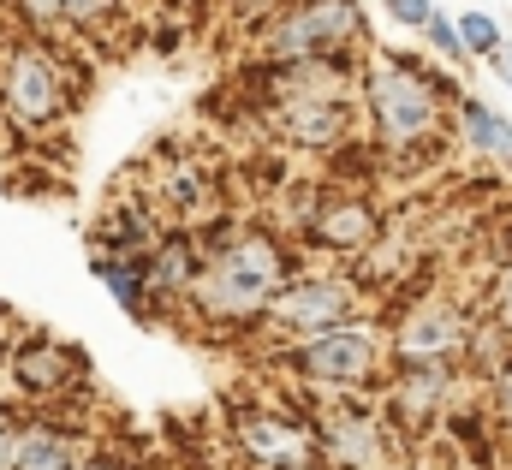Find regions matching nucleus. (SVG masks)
Wrapping results in <instances>:
<instances>
[{"label":"nucleus","instance_id":"cd10ccee","mask_svg":"<svg viewBox=\"0 0 512 470\" xmlns=\"http://www.w3.org/2000/svg\"><path fill=\"white\" fill-rule=\"evenodd\" d=\"M489 66H495V78H501V84L512 90V48H507V42H501V48L489 54Z\"/></svg>","mask_w":512,"mask_h":470},{"label":"nucleus","instance_id":"a211bd4d","mask_svg":"<svg viewBox=\"0 0 512 470\" xmlns=\"http://www.w3.org/2000/svg\"><path fill=\"white\" fill-rule=\"evenodd\" d=\"M90 274L120 298V310L137 322H155L149 316V286H143V262L137 256H114V250H90Z\"/></svg>","mask_w":512,"mask_h":470},{"label":"nucleus","instance_id":"2eb2a0df","mask_svg":"<svg viewBox=\"0 0 512 470\" xmlns=\"http://www.w3.org/2000/svg\"><path fill=\"white\" fill-rule=\"evenodd\" d=\"M197 268H203V244H197V227H167V233L155 238V250L143 256L149 316H155V310H185Z\"/></svg>","mask_w":512,"mask_h":470},{"label":"nucleus","instance_id":"4be33fe9","mask_svg":"<svg viewBox=\"0 0 512 470\" xmlns=\"http://www.w3.org/2000/svg\"><path fill=\"white\" fill-rule=\"evenodd\" d=\"M423 36L435 42V54H441V60H459V54H465V48H459V30H453V18H441V12H429V18H423Z\"/></svg>","mask_w":512,"mask_h":470},{"label":"nucleus","instance_id":"5701e85b","mask_svg":"<svg viewBox=\"0 0 512 470\" xmlns=\"http://www.w3.org/2000/svg\"><path fill=\"white\" fill-rule=\"evenodd\" d=\"M489 322H495V328L512 340V268L495 280V286H489Z\"/></svg>","mask_w":512,"mask_h":470},{"label":"nucleus","instance_id":"393cba45","mask_svg":"<svg viewBox=\"0 0 512 470\" xmlns=\"http://www.w3.org/2000/svg\"><path fill=\"white\" fill-rule=\"evenodd\" d=\"M382 6H387V18L405 24V30H423V18L435 12V0H382Z\"/></svg>","mask_w":512,"mask_h":470},{"label":"nucleus","instance_id":"c756f323","mask_svg":"<svg viewBox=\"0 0 512 470\" xmlns=\"http://www.w3.org/2000/svg\"><path fill=\"white\" fill-rule=\"evenodd\" d=\"M6 131H12V125H6V108H0V137H6Z\"/></svg>","mask_w":512,"mask_h":470},{"label":"nucleus","instance_id":"7c9ffc66","mask_svg":"<svg viewBox=\"0 0 512 470\" xmlns=\"http://www.w3.org/2000/svg\"><path fill=\"white\" fill-rule=\"evenodd\" d=\"M387 470H417V465H399V459H393V465H387Z\"/></svg>","mask_w":512,"mask_h":470},{"label":"nucleus","instance_id":"a878e982","mask_svg":"<svg viewBox=\"0 0 512 470\" xmlns=\"http://www.w3.org/2000/svg\"><path fill=\"white\" fill-rule=\"evenodd\" d=\"M18 423H24V411L0 405V470H12V447H18Z\"/></svg>","mask_w":512,"mask_h":470},{"label":"nucleus","instance_id":"6ab92c4d","mask_svg":"<svg viewBox=\"0 0 512 470\" xmlns=\"http://www.w3.org/2000/svg\"><path fill=\"white\" fill-rule=\"evenodd\" d=\"M6 24L24 36H60L66 30V0H0Z\"/></svg>","mask_w":512,"mask_h":470},{"label":"nucleus","instance_id":"f257e3e1","mask_svg":"<svg viewBox=\"0 0 512 470\" xmlns=\"http://www.w3.org/2000/svg\"><path fill=\"white\" fill-rule=\"evenodd\" d=\"M203 244V268L191 280V310L209 322V328H251L262 322L274 286L292 274V250L274 227H233V221H215L197 233Z\"/></svg>","mask_w":512,"mask_h":470},{"label":"nucleus","instance_id":"423d86ee","mask_svg":"<svg viewBox=\"0 0 512 470\" xmlns=\"http://www.w3.org/2000/svg\"><path fill=\"white\" fill-rule=\"evenodd\" d=\"M364 310V286L352 280V274H340V268H322V274H286L280 286H274V298H268V310H262V322L268 328H280V334H322V328H340V322H352Z\"/></svg>","mask_w":512,"mask_h":470},{"label":"nucleus","instance_id":"7ed1b4c3","mask_svg":"<svg viewBox=\"0 0 512 470\" xmlns=\"http://www.w3.org/2000/svg\"><path fill=\"white\" fill-rule=\"evenodd\" d=\"M364 114L393 155L435 143L441 137V96L429 84V66H411L405 54H387V66H370L364 72Z\"/></svg>","mask_w":512,"mask_h":470},{"label":"nucleus","instance_id":"9d476101","mask_svg":"<svg viewBox=\"0 0 512 470\" xmlns=\"http://www.w3.org/2000/svg\"><path fill=\"white\" fill-rule=\"evenodd\" d=\"M0 363H6V381L18 387V399H30V405H60L72 393H84V381H90V363L66 340H48V334L12 340Z\"/></svg>","mask_w":512,"mask_h":470},{"label":"nucleus","instance_id":"dca6fc26","mask_svg":"<svg viewBox=\"0 0 512 470\" xmlns=\"http://www.w3.org/2000/svg\"><path fill=\"white\" fill-rule=\"evenodd\" d=\"M310 244H328V250H340V256H358V250H370L376 233H382V215H376V203H364V197H340V203H316V215H310Z\"/></svg>","mask_w":512,"mask_h":470},{"label":"nucleus","instance_id":"f3484780","mask_svg":"<svg viewBox=\"0 0 512 470\" xmlns=\"http://www.w3.org/2000/svg\"><path fill=\"white\" fill-rule=\"evenodd\" d=\"M453 108H459V137L471 143V155H489V161L512 167V119L501 108H489L483 96H459Z\"/></svg>","mask_w":512,"mask_h":470},{"label":"nucleus","instance_id":"c85d7f7f","mask_svg":"<svg viewBox=\"0 0 512 470\" xmlns=\"http://www.w3.org/2000/svg\"><path fill=\"white\" fill-rule=\"evenodd\" d=\"M6 36H12V30H6V6H0V42H6Z\"/></svg>","mask_w":512,"mask_h":470},{"label":"nucleus","instance_id":"bb28decb","mask_svg":"<svg viewBox=\"0 0 512 470\" xmlns=\"http://www.w3.org/2000/svg\"><path fill=\"white\" fill-rule=\"evenodd\" d=\"M78 470H137V465H131V459H114V453H90Z\"/></svg>","mask_w":512,"mask_h":470},{"label":"nucleus","instance_id":"412c9836","mask_svg":"<svg viewBox=\"0 0 512 470\" xmlns=\"http://www.w3.org/2000/svg\"><path fill=\"white\" fill-rule=\"evenodd\" d=\"M453 30H459V48H465V54H477V60H489V54L501 48V24H495L489 12H459V24H453Z\"/></svg>","mask_w":512,"mask_h":470},{"label":"nucleus","instance_id":"aec40b11","mask_svg":"<svg viewBox=\"0 0 512 470\" xmlns=\"http://www.w3.org/2000/svg\"><path fill=\"white\" fill-rule=\"evenodd\" d=\"M126 18V0H66V30L72 36H108Z\"/></svg>","mask_w":512,"mask_h":470},{"label":"nucleus","instance_id":"ddd939ff","mask_svg":"<svg viewBox=\"0 0 512 470\" xmlns=\"http://www.w3.org/2000/svg\"><path fill=\"white\" fill-rule=\"evenodd\" d=\"M90 453H96V441H90V429L78 417H60L54 405H36L18 423L12 470H78Z\"/></svg>","mask_w":512,"mask_h":470},{"label":"nucleus","instance_id":"20e7f679","mask_svg":"<svg viewBox=\"0 0 512 470\" xmlns=\"http://www.w3.org/2000/svg\"><path fill=\"white\" fill-rule=\"evenodd\" d=\"M358 42H364L358 0H280V12L262 24V66H304L352 54Z\"/></svg>","mask_w":512,"mask_h":470},{"label":"nucleus","instance_id":"6e6552de","mask_svg":"<svg viewBox=\"0 0 512 470\" xmlns=\"http://www.w3.org/2000/svg\"><path fill=\"white\" fill-rule=\"evenodd\" d=\"M310 429H316V459L328 470H387L399 459L393 423H387L376 405L334 399L322 417H310Z\"/></svg>","mask_w":512,"mask_h":470},{"label":"nucleus","instance_id":"b1692460","mask_svg":"<svg viewBox=\"0 0 512 470\" xmlns=\"http://www.w3.org/2000/svg\"><path fill=\"white\" fill-rule=\"evenodd\" d=\"M489 393H495V411H501V423L512 429V352L489 369Z\"/></svg>","mask_w":512,"mask_h":470},{"label":"nucleus","instance_id":"39448f33","mask_svg":"<svg viewBox=\"0 0 512 470\" xmlns=\"http://www.w3.org/2000/svg\"><path fill=\"white\" fill-rule=\"evenodd\" d=\"M298 381L310 387H370L387 369V328L382 322H340V328H322V334H304L298 346H286L280 357Z\"/></svg>","mask_w":512,"mask_h":470},{"label":"nucleus","instance_id":"0eeeda50","mask_svg":"<svg viewBox=\"0 0 512 470\" xmlns=\"http://www.w3.org/2000/svg\"><path fill=\"white\" fill-rule=\"evenodd\" d=\"M477 316L453 298H411L405 316L387 328V357L393 363H465L471 357Z\"/></svg>","mask_w":512,"mask_h":470},{"label":"nucleus","instance_id":"f03ea898","mask_svg":"<svg viewBox=\"0 0 512 470\" xmlns=\"http://www.w3.org/2000/svg\"><path fill=\"white\" fill-rule=\"evenodd\" d=\"M0 108L18 137H48L72 114V78H66V54L54 48V36H24L12 30L0 42Z\"/></svg>","mask_w":512,"mask_h":470},{"label":"nucleus","instance_id":"9b49d317","mask_svg":"<svg viewBox=\"0 0 512 470\" xmlns=\"http://www.w3.org/2000/svg\"><path fill=\"white\" fill-rule=\"evenodd\" d=\"M453 387H459V375H453L447 363H399V369L387 375L382 417L393 423V435L417 441V435H429V429L453 411Z\"/></svg>","mask_w":512,"mask_h":470},{"label":"nucleus","instance_id":"4468645a","mask_svg":"<svg viewBox=\"0 0 512 470\" xmlns=\"http://www.w3.org/2000/svg\"><path fill=\"white\" fill-rule=\"evenodd\" d=\"M149 209L173 227H197L215 209V179L197 155H161L149 173Z\"/></svg>","mask_w":512,"mask_h":470},{"label":"nucleus","instance_id":"1a4fd4ad","mask_svg":"<svg viewBox=\"0 0 512 470\" xmlns=\"http://www.w3.org/2000/svg\"><path fill=\"white\" fill-rule=\"evenodd\" d=\"M227 435L239 447V459L251 470H298L322 465L316 459V429L280 405H233L227 411Z\"/></svg>","mask_w":512,"mask_h":470},{"label":"nucleus","instance_id":"f8f14e48","mask_svg":"<svg viewBox=\"0 0 512 470\" xmlns=\"http://www.w3.org/2000/svg\"><path fill=\"white\" fill-rule=\"evenodd\" d=\"M274 131L280 143L292 149H310V155H334L352 143V125H358V108L352 96H274Z\"/></svg>","mask_w":512,"mask_h":470}]
</instances>
